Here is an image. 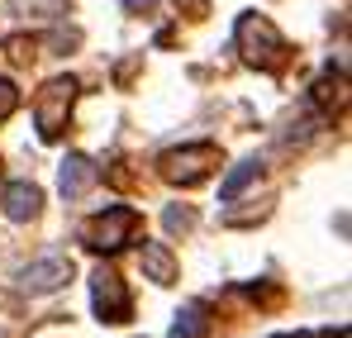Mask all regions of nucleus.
Segmentation results:
<instances>
[{"label": "nucleus", "mask_w": 352, "mask_h": 338, "mask_svg": "<svg viewBox=\"0 0 352 338\" xmlns=\"http://www.w3.org/2000/svg\"><path fill=\"white\" fill-rule=\"evenodd\" d=\"M234 43H238V53H243V62L257 67V72H281L291 62V43L281 39V29L267 14H238Z\"/></svg>", "instance_id": "f257e3e1"}, {"label": "nucleus", "mask_w": 352, "mask_h": 338, "mask_svg": "<svg viewBox=\"0 0 352 338\" xmlns=\"http://www.w3.org/2000/svg\"><path fill=\"white\" fill-rule=\"evenodd\" d=\"M214 167H219V148L214 143H186V148H167L157 158L162 181H172V186H200Z\"/></svg>", "instance_id": "f03ea898"}, {"label": "nucleus", "mask_w": 352, "mask_h": 338, "mask_svg": "<svg viewBox=\"0 0 352 338\" xmlns=\"http://www.w3.org/2000/svg\"><path fill=\"white\" fill-rule=\"evenodd\" d=\"M72 105H76V81L72 76H53L43 91H38V101H34V119H38V138H62V129H67V119H72Z\"/></svg>", "instance_id": "7ed1b4c3"}, {"label": "nucleus", "mask_w": 352, "mask_h": 338, "mask_svg": "<svg viewBox=\"0 0 352 338\" xmlns=\"http://www.w3.org/2000/svg\"><path fill=\"white\" fill-rule=\"evenodd\" d=\"M138 210H129V205H110L105 215H96L91 224L81 229V238H86V248L91 253H119L133 233H138Z\"/></svg>", "instance_id": "20e7f679"}, {"label": "nucleus", "mask_w": 352, "mask_h": 338, "mask_svg": "<svg viewBox=\"0 0 352 338\" xmlns=\"http://www.w3.org/2000/svg\"><path fill=\"white\" fill-rule=\"evenodd\" d=\"M91 305H96V315L105 324H124L129 319V291H124L115 267H96L91 272Z\"/></svg>", "instance_id": "39448f33"}, {"label": "nucleus", "mask_w": 352, "mask_h": 338, "mask_svg": "<svg viewBox=\"0 0 352 338\" xmlns=\"http://www.w3.org/2000/svg\"><path fill=\"white\" fill-rule=\"evenodd\" d=\"M96 181H100V167H96L91 158H81V153H72V158L62 162V171H58V191L67 196V200H81Z\"/></svg>", "instance_id": "423d86ee"}, {"label": "nucleus", "mask_w": 352, "mask_h": 338, "mask_svg": "<svg viewBox=\"0 0 352 338\" xmlns=\"http://www.w3.org/2000/svg\"><path fill=\"white\" fill-rule=\"evenodd\" d=\"M38 210H43V191H38L34 181H14V186H5V215H10V220L24 224V220H34Z\"/></svg>", "instance_id": "0eeeda50"}, {"label": "nucleus", "mask_w": 352, "mask_h": 338, "mask_svg": "<svg viewBox=\"0 0 352 338\" xmlns=\"http://www.w3.org/2000/svg\"><path fill=\"white\" fill-rule=\"evenodd\" d=\"M138 262H143L148 282H157V286H172L176 282V257H172L167 243H143V248H138Z\"/></svg>", "instance_id": "6e6552de"}, {"label": "nucleus", "mask_w": 352, "mask_h": 338, "mask_svg": "<svg viewBox=\"0 0 352 338\" xmlns=\"http://www.w3.org/2000/svg\"><path fill=\"white\" fill-rule=\"evenodd\" d=\"M67 277H72V262L67 257H48V262L24 267V291H58Z\"/></svg>", "instance_id": "1a4fd4ad"}, {"label": "nucleus", "mask_w": 352, "mask_h": 338, "mask_svg": "<svg viewBox=\"0 0 352 338\" xmlns=\"http://www.w3.org/2000/svg\"><path fill=\"white\" fill-rule=\"evenodd\" d=\"M257 167H262L257 158H248V162H238V167L229 171V176H224V186H219V200H238V196H243V191H248V186L257 181Z\"/></svg>", "instance_id": "9d476101"}, {"label": "nucleus", "mask_w": 352, "mask_h": 338, "mask_svg": "<svg viewBox=\"0 0 352 338\" xmlns=\"http://www.w3.org/2000/svg\"><path fill=\"white\" fill-rule=\"evenodd\" d=\"M343 101H348V76H343V72H338V76L329 72V76H319V81H314V105H319V110L343 105Z\"/></svg>", "instance_id": "9b49d317"}, {"label": "nucleus", "mask_w": 352, "mask_h": 338, "mask_svg": "<svg viewBox=\"0 0 352 338\" xmlns=\"http://www.w3.org/2000/svg\"><path fill=\"white\" fill-rule=\"evenodd\" d=\"M205 329H210L205 310H200V305H186V310L176 315V324H172V338H200Z\"/></svg>", "instance_id": "f8f14e48"}, {"label": "nucleus", "mask_w": 352, "mask_h": 338, "mask_svg": "<svg viewBox=\"0 0 352 338\" xmlns=\"http://www.w3.org/2000/svg\"><path fill=\"white\" fill-rule=\"evenodd\" d=\"M29 10H43V19H62L67 0H14V14H29Z\"/></svg>", "instance_id": "ddd939ff"}, {"label": "nucleus", "mask_w": 352, "mask_h": 338, "mask_svg": "<svg viewBox=\"0 0 352 338\" xmlns=\"http://www.w3.org/2000/svg\"><path fill=\"white\" fill-rule=\"evenodd\" d=\"M0 53L10 62H29L34 57V39H10V43H0Z\"/></svg>", "instance_id": "4468645a"}, {"label": "nucleus", "mask_w": 352, "mask_h": 338, "mask_svg": "<svg viewBox=\"0 0 352 338\" xmlns=\"http://www.w3.org/2000/svg\"><path fill=\"white\" fill-rule=\"evenodd\" d=\"M14 105H19V91H14V81H5V76H0V124L14 114Z\"/></svg>", "instance_id": "2eb2a0df"}, {"label": "nucleus", "mask_w": 352, "mask_h": 338, "mask_svg": "<svg viewBox=\"0 0 352 338\" xmlns=\"http://www.w3.org/2000/svg\"><path fill=\"white\" fill-rule=\"evenodd\" d=\"M167 229H172V233H190V229H195V210H167Z\"/></svg>", "instance_id": "dca6fc26"}, {"label": "nucleus", "mask_w": 352, "mask_h": 338, "mask_svg": "<svg viewBox=\"0 0 352 338\" xmlns=\"http://www.w3.org/2000/svg\"><path fill=\"white\" fill-rule=\"evenodd\" d=\"M176 5H186L195 19H200V14H210V0H176Z\"/></svg>", "instance_id": "f3484780"}, {"label": "nucleus", "mask_w": 352, "mask_h": 338, "mask_svg": "<svg viewBox=\"0 0 352 338\" xmlns=\"http://www.w3.org/2000/svg\"><path fill=\"white\" fill-rule=\"evenodd\" d=\"M119 5H124V10H153L157 0H119Z\"/></svg>", "instance_id": "a211bd4d"}]
</instances>
